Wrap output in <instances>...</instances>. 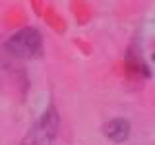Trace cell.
<instances>
[{"label": "cell", "instance_id": "obj_1", "mask_svg": "<svg viewBox=\"0 0 155 145\" xmlns=\"http://www.w3.org/2000/svg\"><path fill=\"white\" fill-rule=\"evenodd\" d=\"M6 48L18 58H37L43 50V37L35 27H23L6 41Z\"/></svg>", "mask_w": 155, "mask_h": 145}, {"label": "cell", "instance_id": "obj_2", "mask_svg": "<svg viewBox=\"0 0 155 145\" xmlns=\"http://www.w3.org/2000/svg\"><path fill=\"white\" fill-rule=\"evenodd\" d=\"M56 132H58V114L51 106L29 128V132L25 134L21 145H52L54 137H56Z\"/></svg>", "mask_w": 155, "mask_h": 145}, {"label": "cell", "instance_id": "obj_3", "mask_svg": "<svg viewBox=\"0 0 155 145\" xmlns=\"http://www.w3.org/2000/svg\"><path fill=\"white\" fill-rule=\"evenodd\" d=\"M103 134L110 141L122 143L130 135V122L128 120H122V118H114V120H110V122H107L103 126Z\"/></svg>", "mask_w": 155, "mask_h": 145}]
</instances>
